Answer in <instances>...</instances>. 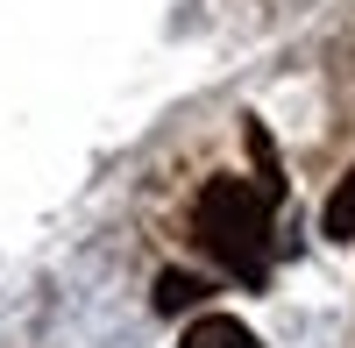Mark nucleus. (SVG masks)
Returning <instances> with one entry per match:
<instances>
[{
    "label": "nucleus",
    "mask_w": 355,
    "mask_h": 348,
    "mask_svg": "<svg viewBox=\"0 0 355 348\" xmlns=\"http://www.w3.org/2000/svg\"><path fill=\"white\" fill-rule=\"evenodd\" d=\"M327 235L334 242H355V171L334 185V199H327Z\"/></svg>",
    "instance_id": "4"
},
{
    "label": "nucleus",
    "mask_w": 355,
    "mask_h": 348,
    "mask_svg": "<svg viewBox=\"0 0 355 348\" xmlns=\"http://www.w3.org/2000/svg\"><path fill=\"white\" fill-rule=\"evenodd\" d=\"M178 348H256V334H249L242 320H227V313H206V320L185 327V341H178Z\"/></svg>",
    "instance_id": "2"
},
{
    "label": "nucleus",
    "mask_w": 355,
    "mask_h": 348,
    "mask_svg": "<svg viewBox=\"0 0 355 348\" xmlns=\"http://www.w3.org/2000/svg\"><path fill=\"white\" fill-rule=\"evenodd\" d=\"M206 299V284L192 277V270H164L157 277V313H185V306H199Z\"/></svg>",
    "instance_id": "3"
},
{
    "label": "nucleus",
    "mask_w": 355,
    "mask_h": 348,
    "mask_svg": "<svg viewBox=\"0 0 355 348\" xmlns=\"http://www.w3.org/2000/svg\"><path fill=\"white\" fill-rule=\"evenodd\" d=\"M192 235L227 277L263 284V270H270V199L249 178H214L192 207Z\"/></svg>",
    "instance_id": "1"
}]
</instances>
